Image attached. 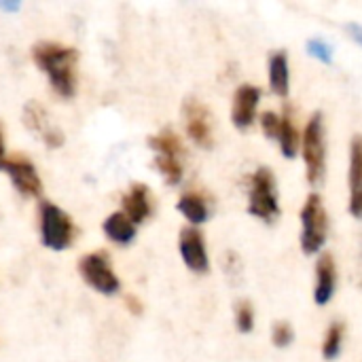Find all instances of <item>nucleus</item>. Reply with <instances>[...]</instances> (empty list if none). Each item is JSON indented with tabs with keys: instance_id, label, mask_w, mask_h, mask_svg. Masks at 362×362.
I'll list each match as a JSON object with an SVG mask.
<instances>
[{
	"instance_id": "obj_1",
	"label": "nucleus",
	"mask_w": 362,
	"mask_h": 362,
	"mask_svg": "<svg viewBox=\"0 0 362 362\" xmlns=\"http://www.w3.org/2000/svg\"><path fill=\"white\" fill-rule=\"evenodd\" d=\"M32 57L36 66L47 74L57 95L72 98L76 93V49L64 47L59 42H38L32 49Z\"/></svg>"
},
{
	"instance_id": "obj_2",
	"label": "nucleus",
	"mask_w": 362,
	"mask_h": 362,
	"mask_svg": "<svg viewBox=\"0 0 362 362\" xmlns=\"http://www.w3.org/2000/svg\"><path fill=\"white\" fill-rule=\"evenodd\" d=\"M301 148L308 182L312 187H320L327 176V127L322 112H314L310 117L301 136Z\"/></svg>"
},
{
	"instance_id": "obj_3",
	"label": "nucleus",
	"mask_w": 362,
	"mask_h": 362,
	"mask_svg": "<svg viewBox=\"0 0 362 362\" xmlns=\"http://www.w3.org/2000/svg\"><path fill=\"white\" fill-rule=\"evenodd\" d=\"M248 214L263 223H276L282 214L280 197H278V182L269 168H257L250 176L248 189Z\"/></svg>"
},
{
	"instance_id": "obj_4",
	"label": "nucleus",
	"mask_w": 362,
	"mask_h": 362,
	"mask_svg": "<svg viewBox=\"0 0 362 362\" xmlns=\"http://www.w3.org/2000/svg\"><path fill=\"white\" fill-rule=\"evenodd\" d=\"M329 238V214L318 193H310L301 208V250L318 255Z\"/></svg>"
},
{
	"instance_id": "obj_5",
	"label": "nucleus",
	"mask_w": 362,
	"mask_h": 362,
	"mask_svg": "<svg viewBox=\"0 0 362 362\" xmlns=\"http://www.w3.org/2000/svg\"><path fill=\"white\" fill-rule=\"evenodd\" d=\"M76 227L72 218L51 202L40 204V240L51 250H66L72 246Z\"/></svg>"
},
{
	"instance_id": "obj_6",
	"label": "nucleus",
	"mask_w": 362,
	"mask_h": 362,
	"mask_svg": "<svg viewBox=\"0 0 362 362\" xmlns=\"http://www.w3.org/2000/svg\"><path fill=\"white\" fill-rule=\"evenodd\" d=\"M78 274L81 278L98 293L102 295H117L119 288H121V282L119 278L115 276L112 272V265H110V259L106 252H91V255H85L81 261H78Z\"/></svg>"
},
{
	"instance_id": "obj_7",
	"label": "nucleus",
	"mask_w": 362,
	"mask_h": 362,
	"mask_svg": "<svg viewBox=\"0 0 362 362\" xmlns=\"http://www.w3.org/2000/svg\"><path fill=\"white\" fill-rule=\"evenodd\" d=\"M182 115H185V127L189 138L199 148H212L214 134H212V115L208 106L195 98H189L182 104Z\"/></svg>"
},
{
	"instance_id": "obj_8",
	"label": "nucleus",
	"mask_w": 362,
	"mask_h": 362,
	"mask_svg": "<svg viewBox=\"0 0 362 362\" xmlns=\"http://www.w3.org/2000/svg\"><path fill=\"white\" fill-rule=\"evenodd\" d=\"M2 170L8 174L13 187L25 197H38L42 193V182L36 168L25 157H6Z\"/></svg>"
},
{
	"instance_id": "obj_9",
	"label": "nucleus",
	"mask_w": 362,
	"mask_h": 362,
	"mask_svg": "<svg viewBox=\"0 0 362 362\" xmlns=\"http://www.w3.org/2000/svg\"><path fill=\"white\" fill-rule=\"evenodd\" d=\"M178 248H180V257H182L185 265L193 274H206L210 269L206 242H204V235L199 229L185 227L180 231V238H178Z\"/></svg>"
},
{
	"instance_id": "obj_10",
	"label": "nucleus",
	"mask_w": 362,
	"mask_h": 362,
	"mask_svg": "<svg viewBox=\"0 0 362 362\" xmlns=\"http://www.w3.org/2000/svg\"><path fill=\"white\" fill-rule=\"evenodd\" d=\"M23 123L30 132H36L49 148H59L64 144V134L55 127L47 115V110L38 102H28L23 108Z\"/></svg>"
},
{
	"instance_id": "obj_11",
	"label": "nucleus",
	"mask_w": 362,
	"mask_h": 362,
	"mask_svg": "<svg viewBox=\"0 0 362 362\" xmlns=\"http://www.w3.org/2000/svg\"><path fill=\"white\" fill-rule=\"evenodd\" d=\"M261 102V89L255 85H240L233 95V106H231V121L238 129H248L252 127L257 119V108Z\"/></svg>"
},
{
	"instance_id": "obj_12",
	"label": "nucleus",
	"mask_w": 362,
	"mask_h": 362,
	"mask_svg": "<svg viewBox=\"0 0 362 362\" xmlns=\"http://www.w3.org/2000/svg\"><path fill=\"white\" fill-rule=\"evenodd\" d=\"M337 288V263L331 252H322L316 261V286H314V303L325 308Z\"/></svg>"
},
{
	"instance_id": "obj_13",
	"label": "nucleus",
	"mask_w": 362,
	"mask_h": 362,
	"mask_svg": "<svg viewBox=\"0 0 362 362\" xmlns=\"http://www.w3.org/2000/svg\"><path fill=\"white\" fill-rule=\"evenodd\" d=\"M348 185H350V204L348 210L354 218L362 221V136L356 134L350 144V172H348Z\"/></svg>"
},
{
	"instance_id": "obj_14",
	"label": "nucleus",
	"mask_w": 362,
	"mask_h": 362,
	"mask_svg": "<svg viewBox=\"0 0 362 362\" xmlns=\"http://www.w3.org/2000/svg\"><path fill=\"white\" fill-rule=\"evenodd\" d=\"M123 214L134 225H140L151 216V197H148V187L146 185L136 182L123 195Z\"/></svg>"
},
{
	"instance_id": "obj_15",
	"label": "nucleus",
	"mask_w": 362,
	"mask_h": 362,
	"mask_svg": "<svg viewBox=\"0 0 362 362\" xmlns=\"http://www.w3.org/2000/svg\"><path fill=\"white\" fill-rule=\"evenodd\" d=\"M269 87L278 98H286L291 93V66L284 49L269 55Z\"/></svg>"
},
{
	"instance_id": "obj_16",
	"label": "nucleus",
	"mask_w": 362,
	"mask_h": 362,
	"mask_svg": "<svg viewBox=\"0 0 362 362\" xmlns=\"http://www.w3.org/2000/svg\"><path fill=\"white\" fill-rule=\"evenodd\" d=\"M102 229H104L106 238H108L110 242L119 244V246H127V244H132L134 238H136V225H134L123 212H112V214L104 221Z\"/></svg>"
},
{
	"instance_id": "obj_17",
	"label": "nucleus",
	"mask_w": 362,
	"mask_h": 362,
	"mask_svg": "<svg viewBox=\"0 0 362 362\" xmlns=\"http://www.w3.org/2000/svg\"><path fill=\"white\" fill-rule=\"evenodd\" d=\"M276 142H278V146H280V151H282V155L286 159H295L297 157V151L301 146V134L295 127L291 112L280 115V129H278Z\"/></svg>"
},
{
	"instance_id": "obj_18",
	"label": "nucleus",
	"mask_w": 362,
	"mask_h": 362,
	"mask_svg": "<svg viewBox=\"0 0 362 362\" xmlns=\"http://www.w3.org/2000/svg\"><path fill=\"white\" fill-rule=\"evenodd\" d=\"M178 212L191 223V225H202L208 221L210 216V210H208V202L199 195V193H185L178 204H176Z\"/></svg>"
},
{
	"instance_id": "obj_19",
	"label": "nucleus",
	"mask_w": 362,
	"mask_h": 362,
	"mask_svg": "<svg viewBox=\"0 0 362 362\" xmlns=\"http://www.w3.org/2000/svg\"><path fill=\"white\" fill-rule=\"evenodd\" d=\"M344 339H346V325L341 320L331 322V327L327 329L325 339H322V358L325 361H335L341 354Z\"/></svg>"
},
{
	"instance_id": "obj_20",
	"label": "nucleus",
	"mask_w": 362,
	"mask_h": 362,
	"mask_svg": "<svg viewBox=\"0 0 362 362\" xmlns=\"http://www.w3.org/2000/svg\"><path fill=\"white\" fill-rule=\"evenodd\" d=\"M155 165L168 185H178L182 180V157L176 155H155Z\"/></svg>"
},
{
	"instance_id": "obj_21",
	"label": "nucleus",
	"mask_w": 362,
	"mask_h": 362,
	"mask_svg": "<svg viewBox=\"0 0 362 362\" xmlns=\"http://www.w3.org/2000/svg\"><path fill=\"white\" fill-rule=\"evenodd\" d=\"M235 329L242 335L252 333V329H255V310H252L250 301H238V305H235Z\"/></svg>"
},
{
	"instance_id": "obj_22",
	"label": "nucleus",
	"mask_w": 362,
	"mask_h": 362,
	"mask_svg": "<svg viewBox=\"0 0 362 362\" xmlns=\"http://www.w3.org/2000/svg\"><path fill=\"white\" fill-rule=\"evenodd\" d=\"M295 341V331H293V327H291V322H286V320H280V322H276L274 327H272V344L276 346V348H288L291 344Z\"/></svg>"
},
{
	"instance_id": "obj_23",
	"label": "nucleus",
	"mask_w": 362,
	"mask_h": 362,
	"mask_svg": "<svg viewBox=\"0 0 362 362\" xmlns=\"http://www.w3.org/2000/svg\"><path fill=\"white\" fill-rule=\"evenodd\" d=\"M308 53L312 57H316L318 62L327 64V66L333 64V47L322 38H310L308 40Z\"/></svg>"
},
{
	"instance_id": "obj_24",
	"label": "nucleus",
	"mask_w": 362,
	"mask_h": 362,
	"mask_svg": "<svg viewBox=\"0 0 362 362\" xmlns=\"http://www.w3.org/2000/svg\"><path fill=\"white\" fill-rule=\"evenodd\" d=\"M261 129H263V134H265L269 140H276L278 129H280V115H276V112H272V110L263 112V115H261Z\"/></svg>"
},
{
	"instance_id": "obj_25",
	"label": "nucleus",
	"mask_w": 362,
	"mask_h": 362,
	"mask_svg": "<svg viewBox=\"0 0 362 362\" xmlns=\"http://www.w3.org/2000/svg\"><path fill=\"white\" fill-rule=\"evenodd\" d=\"M346 30H348V34H350V38L362 47V25L361 23H356V21H350L348 25H346Z\"/></svg>"
},
{
	"instance_id": "obj_26",
	"label": "nucleus",
	"mask_w": 362,
	"mask_h": 362,
	"mask_svg": "<svg viewBox=\"0 0 362 362\" xmlns=\"http://www.w3.org/2000/svg\"><path fill=\"white\" fill-rule=\"evenodd\" d=\"M125 305H127V310H129L132 314H142V303H140V299H136L134 295H127V297H125Z\"/></svg>"
},
{
	"instance_id": "obj_27",
	"label": "nucleus",
	"mask_w": 362,
	"mask_h": 362,
	"mask_svg": "<svg viewBox=\"0 0 362 362\" xmlns=\"http://www.w3.org/2000/svg\"><path fill=\"white\" fill-rule=\"evenodd\" d=\"M6 161V151H4V138H2V127H0V170Z\"/></svg>"
},
{
	"instance_id": "obj_28",
	"label": "nucleus",
	"mask_w": 362,
	"mask_h": 362,
	"mask_svg": "<svg viewBox=\"0 0 362 362\" xmlns=\"http://www.w3.org/2000/svg\"><path fill=\"white\" fill-rule=\"evenodd\" d=\"M0 8H6V11H17V8H19V2H11V4H6V2H0Z\"/></svg>"
}]
</instances>
